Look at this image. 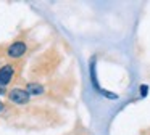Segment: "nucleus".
Listing matches in <instances>:
<instances>
[{
    "label": "nucleus",
    "mask_w": 150,
    "mask_h": 135,
    "mask_svg": "<svg viewBox=\"0 0 150 135\" xmlns=\"http://www.w3.org/2000/svg\"><path fill=\"white\" fill-rule=\"evenodd\" d=\"M29 93L23 89H13L10 93H8V98H10L11 103H16V105H26L29 101Z\"/></svg>",
    "instance_id": "obj_1"
},
{
    "label": "nucleus",
    "mask_w": 150,
    "mask_h": 135,
    "mask_svg": "<svg viewBox=\"0 0 150 135\" xmlns=\"http://www.w3.org/2000/svg\"><path fill=\"white\" fill-rule=\"evenodd\" d=\"M26 92L29 93L31 96H36V95H40V93L44 92V89L39 85V84H34V82H31V84H28V87H26Z\"/></svg>",
    "instance_id": "obj_4"
},
{
    "label": "nucleus",
    "mask_w": 150,
    "mask_h": 135,
    "mask_svg": "<svg viewBox=\"0 0 150 135\" xmlns=\"http://www.w3.org/2000/svg\"><path fill=\"white\" fill-rule=\"evenodd\" d=\"M24 51H26V44L21 42V40H18V42H13V44L8 47L7 55L10 58H21L24 55Z\"/></svg>",
    "instance_id": "obj_2"
},
{
    "label": "nucleus",
    "mask_w": 150,
    "mask_h": 135,
    "mask_svg": "<svg viewBox=\"0 0 150 135\" xmlns=\"http://www.w3.org/2000/svg\"><path fill=\"white\" fill-rule=\"evenodd\" d=\"M147 92H149V87L140 85V96H147Z\"/></svg>",
    "instance_id": "obj_5"
},
{
    "label": "nucleus",
    "mask_w": 150,
    "mask_h": 135,
    "mask_svg": "<svg viewBox=\"0 0 150 135\" xmlns=\"http://www.w3.org/2000/svg\"><path fill=\"white\" fill-rule=\"evenodd\" d=\"M13 72H15V68L11 64H5L4 68H0V85H8L13 77Z\"/></svg>",
    "instance_id": "obj_3"
},
{
    "label": "nucleus",
    "mask_w": 150,
    "mask_h": 135,
    "mask_svg": "<svg viewBox=\"0 0 150 135\" xmlns=\"http://www.w3.org/2000/svg\"><path fill=\"white\" fill-rule=\"evenodd\" d=\"M4 111H5V105L0 101V112H4Z\"/></svg>",
    "instance_id": "obj_6"
},
{
    "label": "nucleus",
    "mask_w": 150,
    "mask_h": 135,
    "mask_svg": "<svg viewBox=\"0 0 150 135\" xmlns=\"http://www.w3.org/2000/svg\"><path fill=\"white\" fill-rule=\"evenodd\" d=\"M2 93H4V87L0 85V95H2Z\"/></svg>",
    "instance_id": "obj_7"
}]
</instances>
